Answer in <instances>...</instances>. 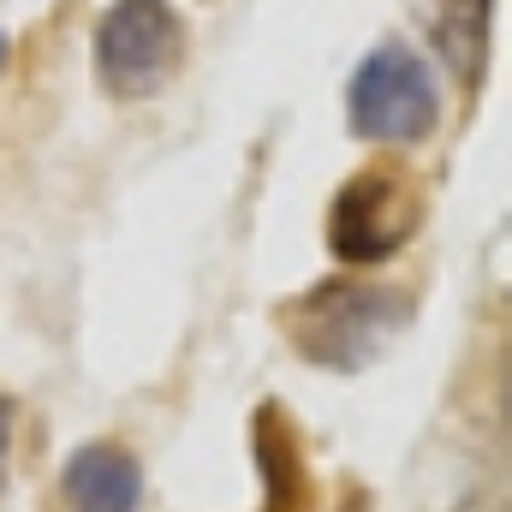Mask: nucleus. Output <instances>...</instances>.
Wrapping results in <instances>:
<instances>
[{"instance_id":"nucleus-1","label":"nucleus","mask_w":512,"mask_h":512,"mask_svg":"<svg viewBox=\"0 0 512 512\" xmlns=\"http://www.w3.org/2000/svg\"><path fill=\"white\" fill-rule=\"evenodd\" d=\"M411 298L393 292L382 280H322L310 286L298 304H286V340L298 346V358H310L328 376H358L387 352V340L405 328Z\"/></svg>"},{"instance_id":"nucleus-2","label":"nucleus","mask_w":512,"mask_h":512,"mask_svg":"<svg viewBox=\"0 0 512 512\" xmlns=\"http://www.w3.org/2000/svg\"><path fill=\"white\" fill-rule=\"evenodd\" d=\"M346 120L358 137L370 143H423L435 120H441V96H435V78L429 66L417 60V48L405 42H382L358 60L352 84H346Z\"/></svg>"},{"instance_id":"nucleus-3","label":"nucleus","mask_w":512,"mask_h":512,"mask_svg":"<svg viewBox=\"0 0 512 512\" xmlns=\"http://www.w3.org/2000/svg\"><path fill=\"white\" fill-rule=\"evenodd\" d=\"M185 60V18L167 0H114L96 24V78L114 102L155 96Z\"/></svg>"},{"instance_id":"nucleus-4","label":"nucleus","mask_w":512,"mask_h":512,"mask_svg":"<svg viewBox=\"0 0 512 512\" xmlns=\"http://www.w3.org/2000/svg\"><path fill=\"white\" fill-rule=\"evenodd\" d=\"M417 233V197L405 191L399 173L364 167L334 191L328 209V251L346 268H382L405 251V239Z\"/></svg>"},{"instance_id":"nucleus-5","label":"nucleus","mask_w":512,"mask_h":512,"mask_svg":"<svg viewBox=\"0 0 512 512\" xmlns=\"http://www.w3.org/2000/svg\"><path fill=\"white\" fill-rule=\"evenodd\" d=\"M66 512H143V465L120 441H84L60 465Z\"/></svg>"},{"instance_id":"nucleus-6","label":"nucleus","mask_w":512,"mask_h":512,"mask_svg":"<svg viewBox=\"0 0 512 512\" xmlns=\"http://www.w3.org/2000/svg\"><path fill=\"white\" fill-rule=\"evenodd\" d=\"M251 453H256V477H262V512H316V483H310V465H304V441L280 417L274 399L256 405Z\"/></svg>"},{"instance_id":"nucleus-7","label":"nucleus","mask_w":512,"mask_h":512,"mask_svg":"<svg viewBox=\"0 0 512 512\" xmlns=\"http://www.w3.org/2000/svg\"><path fill=\"white\" fill-rule=\"evenodd\" d=\"M489 42H495V0H441L435 6V54L465 90L483 84Z\"/></svg>"},{"instance_id":"nucleus-8","label":"nucleus","mask_w":512,"mask_h":512,"mask_svg":"<svg viewBox=\"0 0 512 512\" xmlns=\"http://www.w3.org/2000/svg\"><path fill=\"white\" fill-rule=\"evenodd\" d=\"M12 429H18V405L0 393V495H6V471H12Z\"/></svg>"},{"instance_id":"nucleus-9","label":"nucleus","mask_w":512,"mask_h":512,"mask_svg":"<svg viewBox=\"0 0 512 512\" xmlns=\"http://www.w3.org/2000/svg\"><path fill=\"white\" fill-rule=\"evenodd\" d=\"M459 512H501V501H483V495H477V501H465Z\"/></svg>"},{"instance_id":"nucleus-10","label":"nucleus","mask_w":512,"mask_h":512,"mask_svg":"<svg viewBox=\"0 0 512 512\" xmlns=\"http://www.w3.org/2000/svg\"><path fill=\"white\" fill-rule=\"evenodd\" d=\"M0 66H6V36H0Z\"/></svg>"}]
</instances>
